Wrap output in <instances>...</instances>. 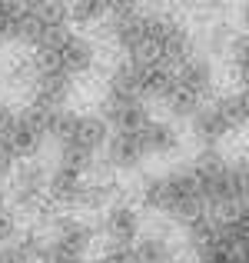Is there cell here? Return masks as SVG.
<instances>
[{"label": "cell", "instance_id": "30", "mask_svg": "<svg viewBox=\"0 0 249 263\" xmlns=\"http://www.w3.org/2000/svg\"><path fill=\"white\" fill-rule=\"evenodd\" d=\"M236 163H239V174H243V183L249 190V157H243V160H236Z\"/></svg>", "mask_w": 249, "mask_h": 263}, {"label": "cell", "instance_id": "31", "mask_svg": "<svg viewBox=\"0 0 249 263\" xmlns=\"http://www.w3.org/2000/svg\"><path fill=\"white\" fill-rule=\"evenodd\" d=\"M20 4L27 7V10H33V7H40V4H47V0H20Z\"/></svg>", "mask_w": 249, "mask_h": 263}, {"label": "cell", "instance_id": "22", "mask_svg": "<svg viewBox=\"0 0 249 263\" xmlns=\"http://www.w3.org/2000/svg\"><path fill=\"white\" fill-rule=\"evenodd\" d=\"M230 60H233V70H236L239 84H243V93H249V33H243V37H233Z\"/></svg>", "mask_w": 249, "mask_h": 263}, {"label": "cell", "instance_id": "1", "mask_svg": "<svg viewBox=\"0 0 249 263\" xmlns=\"http://www.w3.org/2000/svg\"><path fill=\"white\" fill-rule=\"evenodd\" d=\"M140 203L147 210H156L183 227L190 220L210 213L206 210L203 186H199V177L193 167H176L163 177H147L140 183Z\"/></svg>", "mask_w": 249, "mask_h": 263}, {"label": "cell", "instance_id": "15", "mask_svg": "<svg viewBox=\"0 0 249 263\" xmlns=\"http://www.w3.org/2000/svg\"><path fill=\"white\" fill-rule=\"evenodd\" d=\"M83 193H87V174L73 167H57L50 170V200L60 206H83Z\"/></svg>", "mask_w": 249, "mask_h": 263}, {"label": "cell", "instance_id": "9", "mask_svg": "<svg viewBox=\"0 0 249 263\" xmlns=\"http://www.w3.org/2000/svg\"><path fill=\"white\" fill-rule=\"evenodd\" d=\"M140 230H143L140 210H136L130 200H113V203L103 210V237H107V243L133 247L136 240L143 237Z\"/></svg>", "mask_w": 249, "mask_h": 263}, {"label": "cell", "instance_id": "32", "mask_svg": "<svg viewBox=\"0 0 249 263\" xmlns=\"http://www.w3.org/2000/svg\"><path fill=\"white\" fill-rule=\"evenodd\" d=\"M243 24H246V33H249V4L243 7Z\"/></svg>", "mask_w": 249, "mask_h": 263}, {"label": "cell", "instance_id": "18", "mask_svg": "<svg viewBox=\"0 0 249 263\" xmlns=\"http://www.w3.org/2000/svg\"><path fill=\"white\" fill-rule=\"evenodd\" d=\"M133 257L136 263H176V250L163 233H143L133 243Z\"/></svg>", "mask_w": 249, "mask_h": 263}, {"label": "cell", "instance_id": "33", "mask_svg": "<svg viewBox=\"0 0 249 263\" xmlns=\"http://www.w3.org/2000/svg\"><path fill=\"white\" fill-rule=\"evenodd\" d=\"M73 263H93V260H87V257H77V260H73Z\"/></svg>", "mask_w": 249, "mask_h": 263}, {"label": "cell", "instance_id": "12", "mask_svg": "<svg viewBox=\"0 0 249 263\" xmlns=\"http://www.w3.org/2000/svg\"><path fill=\"white\" fill-rule=\"evenodd\" d=\"M93 64H96V44L90 37H83V33L70 30L57 53V67H64L70 77H83V73L93 70Z\"/></svg>", "mask_w": 249, "mask_h": 263}, {"label": "cell", "instance_id": "16", "mask_svg": "<svg viewBox=\"0 0 249 263\" xmlns=\"http://www.w3.org/2000/svg\"><path fill=\"white\" fill-rule=\"evenodd\" d=\"M140 84H143V64L133 57H123L110 67V77H107V93L113 97H140Z\"/></svg>", "mask_w": 249, "mask_h": 263}, {"label": "cell", "instance_id": "17", "mask_svg": "<svg viewBox=\"0 0 249 263\" xmlns=\"http://www.w3.org/2000/svg\"><path fill=\"white\" fill-rule=\"evenodd\" d=\"M140 140H143V147H147V157H170V154L179 150L183 137H179V130L173 127L170 120H150L147 127L140 130Z\"/></svg>", "mask_w": 249, "mask_h": 263}, {"label": "cell", "instance_id": "26", "mask_svg": "<svg viewBox=\"0 0 249 263\" xmlns=\"http://www.w3.org/2000/svg\"><path fill=\"white\" fill-rule=\"evenodd\" d=\"M77 257H70V253L64 250V247H57L53 240H47V247L40 250V257H37V263H73Z\"/></svg>", "mask_w": 249, "mask_h": 263}, {"label": "cell", "instance_id": "35", "mask_svg": "<svg viewBox=\"0 0 249 263\" xmlns=\"http://www.w3.org/2000/svg\"><path fill=\"white\" fill-rule=\"evenodd\" d=\"M4 44H7V40H4V37H0V47H4Z\"/></svg>", "mask_w": 249, "mask_h": 263}, {"label": "cell", "instance_id": "29", "mask_svg": "<svg viewBox=\"0 0 249 263\" xmlns=\"http://www.w3.org/2000/svg\"><path fill=\"white\" fill-rule=\"evenodd\" d=\"M13 117H17V114H13V110H10V107H7V103H4V97H0V137H4L7 130H10Z\"/></svg>", "mask_w": 249, "mask_h": 263}, {"label": "cell", "instance_id": "24", "mask_svg": "<svg viewBox=\"0 0 249 263\" xmlns=\"http://www.w3.org/2000/svg\"><path fill=\"white\" fill-rule=\"evenodd\" d=\"M10 240H17V213H13V206H0V247L10 243Z\"/></svg>", "mask_w": 249, "mask_h": 263}, {"label": "cell", "instance_id": "27", "mask_svg": "<svg viewBox=\"0 0 249 263\" xmlns=\"http://www.w3.org/2000/svg\"><path fill=\"white\" fill-rule=\"evenodd\" d=\"M143 0H107V10L110 17H123V13H136Z\"/></svg>", "mask_w": 249, "mask_h": 263}, {"label": "cell", "instance_id": "5", "mask_svg": "<svg viewBox=\"0 0 249 263\" xmlns=\"http://www.w3.org/2000/svg\"><path fill=\"white\" fill-rule=\"evenodd\" d=\"M110 40L123 57L133 60H153V44H150V13H123L110 20Z\"/></svg>", "mask_w": 249, "mask_h": 263}, {"label": "cell", "instance_id": "14", "mask_svg": "<svg viewBox=\"0 0 249 263\" xmlns=\"http://www.w3.org/2000/svg\"><path fill=\"white\" fill-rule=\"evenodd\" d=\"M110 137H113V134H110V123L103 120L100 114H80L73 137H70V140H64V143H57V147H77V150H83V154L96 157L103 147H107Z\"/></svg>", "mask_w": 249, "mask_h": 263}, {"label": "cell", "instance_id": "4", "mask_svg": "<svg viewBox=\"0 0 249 263\" xmlns=\"http://www.w3.org/2000/svg\"><path fill=\"white\" fill-rule=\"evenodd\" d=\"M150 44H153V60L166 67H179L193 53V33L176 17L150 13Z\"/></svg>", "mask_w": 249, "mask_h": 263}, {"label": "cell", "instance_id": "21", "mask_svg": "<svg viewBox=\"0 0 249 263\" xmlns=\"http://www.w3.org/2000/svg\"><path fill=\"white\" fill-rule=\"evenodd\" d=\"M163 103H166V110H170V117H173V120H193V114H196V110L203 107L206 100L193 97L190 90H183V87L176 84V87L170 90V97H166Z\"/></svg>", "mask_w": 249, "mask_h": 263}, {"label": "cell", "instance_id": "8", "mask_svg": "<svg viewBox=\"0 0 249 263\" xmlns=\"http://www.w3.org/2000/svg\"><path fill=\"white\" fill-rule=\"evenodd\" d=\"M0 140L10 147V154L17 157V160H37V154L44 150V143L50 140L47 137V130H44V123L37 120V117L30 114V110H20L17 117H13V123H10V130H7Z\"/></svg>", "mask_w": 249, "mask_h": 263}, {"label": "cell", "instance_id": "3", "mask_svg": "<svg viewBox=\"0 0 249 263\" xmlns=\"http://www.w3.org/2000/svg\"><path fill=\"white\" fill-rule=\"evenodd\" d=\"M10 206L20 213H37L40 206L50 200V174L44 170L40 160H20V167L10 174L7 186Z\"/></svg>", "mask_w": 249, "mask_h": 263}, {"label": "cell", "instance_id": "19", "mask_svg": "<svg viewBox=\"0 0 249 263\" xmlns=\"http://www.w3.org/2000/svg\"><path fill=\"white\" fill-rule=\"evenodd\" d=\"M67 10L77 27H96L110 17L107 0H67Z\"/></svg>", "mask_w": 249, "mask_h": 263}, {"label": "cell", "instance_id": "6", "mask_svg": "<svg viewBox=\"0 0 249 263\" xmlns=\"http://www.w3.org/2000/svg\"><path fill=\"white\" fill-rule=\"evenodd\" d=\"M73 93V77L57 64H33V80H30V103L33 107L57 110L67 107Z\"/></svg>", "mask_w": 249, "mask_h": 263}, {"label": "cell", "instance_id": "25", "mask_svg": "<svg viewBox=\"0 0 249 263\" xmlns=\"http://www.w3.org/2000/svg\"><path fill=\"white\" fill-rule=\"evenodd\" d=\"M96 263H136V257H133V247H116V243H107Z\"/></svg>", "mask_w": 249, "mask_h": 263}, {"label": "cell", "instance_id": "11", "mask_svg": "<svg viewBox=\"0 0 249 263\" xmlns=\"http://www.w3.org/2000/svg\"><path fill=\"white\" fill-rule=\"evenodd\" d=\"M50 240L57 247H64L70 257H83V253L93 247V227H90L83 217H77V213H64V217L53 220Z\"/></svg>", "mask_w": 249, "mask_h": 263}, {"label": "cell", "instance_id": "23", "mask_svg": "<svg viewBox=\"0 0 249 263\" xmlns=\"http://www.w3.org/2000/svg\"><path fill=\"white\" fill-rule=\"evenodd\" d=\"M0 263H37L33 260V253L27 250V243L24 240H10V243H4L0 247Z\"/></svg>", "mask_w": 249, "mask_h": 263}, {"label": "cell", "instance_id": "34", "mask_svg": "<svg viewBox=\"0 0 249 263\" xmlns=\"http://www.w3.org/2000/svg\"><path fill=\"white\" fill-rule=\"evenodd\" d=\"M246 114H249V93H246Z\"/></svg>", "mask_w": 249, "mask_h": 263}, {"label": "cell", "instance_id": "10", "mask_svg": "<svg viewBox=\"0 0 249 263\" xmlns=\"http://www.w3.org/2000/svg\"><path fill=\"white\" fill-rule=\"evenodd\" d=\"M147 160V147H143L140 134H113L103 147V167L113 174H130Z\"/></svg>", "mask_w": 249, "mask_h": 263}, {"label": "cell", "instance_id": "13", "mask_svg": "<svg viewBox=\"0 0 249 263\" xmlns=\"http://www.w3.org/2000/svg\"><path fill=\"white\" fill-rule=\"evenodd\" d=\"M213 77H216V70H213V60L206 53H190L176 67V84L190 90L193 97H199V100H206L213 93Z\"/></svg>", "mask_w": 249, "mask_h": 263}, {"label": "cell", "instance_id": "28", "mask_svg": "<svg viewBox=\"0 0 249 263\" xmlns=\"http://www.w3.org/2000/svg\"><path fill=\"white\" fill-rule=\"evenodd\" d=\"M20 7H24L20 0H0V37H4V24L20 10Z\"/></svg>", "mask_w": 249, "mask_h": 263}, {"label": "cell", "instance_id": "2", "mask_svg": "<svg viewBox=\"0 0 249 263\" xmlns=\"http://www.w3.org/2000/svg\"><path fill=\"white\" fill-rule=\"evenodd\" d=\"M246 93H223L216 100H206L203 107L193 114L190 130L203 147H216L226 134H233L236 127H246Z\"/></svg>", "mask_w": 249, "mask_h": 263}, {"label": "cell", "instance_id": "7", "mask_svg": "<svg viewBox=\"0 0 249 263\" xmlns=\"http://www.w3.org/2000/svg\"><path fill=\"white\" fill-rule=\"evenodd\" d=\"M100 117L110 123L113 134H140V130L153 120L147 100H140V97H113V93L103 97Z\"/></svg>", "mask_w": 249, "mask_h": 263}, {"label": "cell", "instance_id": "20", "mask_svg": "<svg viewBox=\"0 0 249 263\" xmlns=\"http://www.w3.org/2000/svg\"><path fill=\"white\" fill-rule=\"evenodd\" d=\"M116 200V183L110 177H87V193H83V206L90 210H107Z\"/></svg>", "mask_w": 249, "mask_h": 263}]
</instances>
